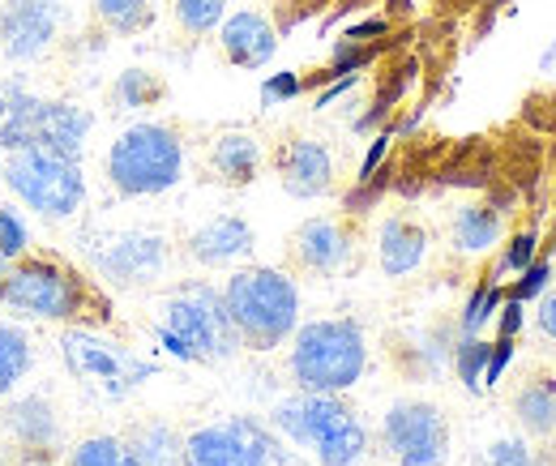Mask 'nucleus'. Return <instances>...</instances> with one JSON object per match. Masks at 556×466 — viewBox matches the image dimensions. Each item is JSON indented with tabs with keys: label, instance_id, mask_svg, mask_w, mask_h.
Here are the masks:
<instances>
[{
	"label": "nucleus",
	"instance_id": "obj_35",
	"mask_svg": "<svg viewBox=\"0 0 556 466\" xmlns=\"http://www.w3.org/2000/svg\"><path fill=\"white\" fill-rule=\"evenodd\" d=\"M300 86H304V81H300L295 73H275V77L262 86V103H270V108H275V103H282V99H295V95H300Z\"/></svg>",
	"mask_w": 556,
	"mask_h": 466
},
{
	"label": "nucleus",
	"instance_id": "obj_32",
	"mask_svg": "<svg viewBox=\"0 0 556 466\" xmlns=\"http://www.w3.org/2000/svg\"><path fill=\"white\" fill-rule=\"evenodd\" d=\"M488 466H544L535 458V450L522 441V437H501L492 450H488Z\"/></svg>",
	"mask_w": 556,
	"mask_h": 466
},
{
	"label": "nucleus",
	"instance_id": "obj_27",
	"mask_svg": "<svg viewBox=\"0 0 556 466\" xmlns=\"http://www.w3.org/2000/svg\"><path fill=\"white\" fill-rule=\"evenodd\" d=\"M112 95H116V108L138 112V108H150V103L163 99V81H159L154 73H146V68H125V73L116 77Z\"/></svg>",
	"mask_w": 556,
	"mask_h": 466
},
{
	"label": "nucleus",
	"instance_id": "obj_31",
	"mask_svg": "<svg viewBox=\"0 0 556 466\" xmlns=\"http://www.w3.org/2000/svg\"><path fill=\"white\" fill-rule=\"evenodd\" d=\"M22 253H30V227L22 223V214L13 205H0V257L17 262Z\"/></svg>",
	"mask_w": 556,
	"mask_h": 466
},
{
	"label": "nucleus",
	"instance_id": "obj_10",
	"mask_svg": "<svg viewBox=\"0 0 556 466\" xmlns=\"http://www.w3.org/2000/svg\"><path fill=\"white\" fill-rule=\"evenodd\" d=\"M275 458V437L249 415L206 424L185 437V466H270Z\"/></svg>",
	"mask_w": 556,
	"mask_h": 466
},
{
	"label": "nucleus",
	"instance_id": "obj_13",
	"mask_svg": "<svg viewBox=\"0 0 556 466\" xmlns=\"http://www.w3.org/2000/svg\"><path fill=\"white\" fill-rule=\"evenodd\" d=\"M0 428L13 450H35V454H56L65 445V428L56 406L43 394H22L0 411Z\"/></svg>",
	"mask_w": 556,
	"mask_h": 466
},
{
	"label": "nucleus",
	"instance_id": "obj_39",
	"mask_svg": "<svg viewBox=\"0 0 556 466\" xmlns=\"http://www.w3.org/2000/svg\"><path fill=\"white\" fill-rule=\"evenodd\" d=\"M535 322H540V333L556 342V287L540 295V313H535Z\"/></svg>",
	"mask_w": 556,
	"mask_h": 466
},
{
	"label": "nucleus",
	"instance_id": "obj_12",
	"mask_svg": "<svg viewBox=\"0 0 556 466\" xmlns=\"http://www.w3.org/2000/svg\"><path fill=\"white\" fill-rule=\"evenodd\" d=\"M167 240L159 231H121L90 249L94 269L116 287H146L167 269Z\"/></svg>",
	"mask_w": 556,
	"mask_h": 466
},
{
	"label": "nucleus",
	"instance_id": "obj_9",
	"mask_svg": "<svg viewBox=\"0 0 556 466\" xmlns=\"http://www.w3.org/2000/svg\"><path fill=\"white\" fill-rule=\"evenodd\" d=\"M381 445L394 458V466H445L450 424L432 402H394L381 419Z\"/></svg>",
	"mask_w": 556,
	"mask_h": 466
},
{
	"label": "nucleus",
	"instance_id": "obj_25",
	"mask_svg": "<svg viewBox=\"0 0 556 466\" xmlns=\"http://www.w3.org/2000/svg\"><path fill=\"white\" fill-rule=\"evenodd\" d=\"M94 13L112 35H141L154 22L150 0H94Z\"/></svg>",
	"mask_w": 556,
	"mask_h": 466
},
{
	"label": "nucleus",
	"instance_id": "obj_36",
	"mask_svg": "<svg viewBox=\"0 0 556 466\" xmlns=\"http://www.w3.org/2000/svg\"><path fill=\"white\" fill-rule=\"evenodd\" d=\"M509 360H514V338L492 342V351H488V368H484V386H496V381H501V373L509 368Z\"/></svg>",
	"mask_w": 556,
	"mask_h": 466
},
{
	"label": "nucleus",
	"instance_id": "obj_24",
	"mask_svg": "<svg viewBox=\"0 0 556 466\" xmlns=\"http://www.w3.org/2000/svg\"><path fill=\"white\" fill-rule=\"evenodd\" d=\"M501 240V214L488 205H463L454 218V249L458 253H488Z\"/></svg>",
	"mask_w": 556,
	"mask_h": 466
},
{
	"label": "nucleus",
	"instance_id": "obj_37",
	"mask_svg": "<svg viewBox=\"0 0 556 466\" xmlns=\"http://www.w3.org/2000/svg\"><path fill=\"white\" fill-rule=\"evenodd\" d=\"M390 134H377L372 137V146H368V154H364V163H359V185H368L372 176H377V167H381V159H386V150H390Z\"/></svg>",
	"mask_w": 556,
	"mask_h": 466
},
{
	"label": "nucleus",
	"instance_id": "obj_20",
	"mask_svg": "<svg viewBox=\"0 0 556 466\" xmlns=\"http://www.w3.org/2000/svg\"><path fill=\"white\" fill-rule=\"evenodd\" d=\"M210 167L227 180V185H249L262 167V146L249 134H223L210 150Z\"/></svg>",
	"mask_w": 556,
	"mask_h": 466
},
{
	"label": "nucleus",
	"instance_id": "obj_29",
	"mask_svg": "<svg viewBox=\"0 0 556 466\" xmlns=\"http://www.w3.org/2000/svg\"><path fill=\"white\" fill-rule=\"evenodd\" d=\"M227 17V0H176V22L189 35H210Z\"/></svg>",
	"mask_w": 556,
	"mask_h": 466
},
{
	"label": "nucleus",
	"instance_id": "obj_30",
	"mask_svg": "<svg viewBox=\"0 0 556 466\" xmlns=\"http://www.w3.org/2000/svg\"><path fill=\"white\" fill-rule=\"evenodd\" d=\"M505 304V295H501V287L496 282H484V287H476L471 291V300H467V308H463V322H458V330L463 333H480L496 317V308Z\"/></svg>",
	"mask_w": 556,
	"mask_h": 466
},
{
	"label": "nucleus",
	"instance_id": "obj_23",
	"mask_svg": "<svg viewBox=\"0 0 556 466\" xmlns=\"http://www.w3.org/2000/svg\"><path fill=\"white\" fill-rule=\"evenodd\" d=\"M30 364H35L30 333L13 322H0V399H9L17 390V381L30 373Z\"/></svg>",
	"mask_w": 556,
	"mask_h": 466
},
{
	"label": "nucleus",
	"instance_id": "obj_34",
	"mask_svg": "<svg viewBox=\"0 0 556 466\" xmlns=\"http://www.w3.org/2000/svg\"><path fill=\"white\" fill-rule=\"evenodd\" d=\"M535 231H522V236H514L509 240V249H505V257H501V269L505 274H522V269L535 262Z\"/></svg>",
	"mask_w": 556,
	"mask_h": 466
},
{
	"label": "nucleus",
	"instance_id": "obj_7",
	"mask_svg": "<svg viewBox=\"0 0 556 466\" xmlns=\"http://www.w3.org/2000/svg\"><path fill=\"white\" fill-rule=\"evenodd\" d=\"M4 185L17 193V201L52 223H65L73 218L81 205H86V172L81 163L61 159L52 150H39V146H26V150H13L4 159Z\"/></svg>",
	"mask_w": 556,
	"mask_h": 466
},
{
	"label": "nucleus",
	"instance_id": "obj_28",
	"mask_svg": "<svg viewBox=\"0 0 556 466\" xmlns=\"http://www.w3.org/2000/svg\"><path fill=\"white\" fill-rule=\"evenodd\" d=\"M488 351H492V342H484L480 333H463V342L454 347V368H458V381L467 390H480L484 386Z\"/></svg>",
	"mask_w": 556,
	"mask_h": 466
},
{
	"label": "nucleus",
	"instance_id": "obj_15",
	"mask_svg": "<svg viewBox=\"0 0 556 466\" xmlns=\"http://www.w3.org/2000/svg\"><path fill=\"white\" fill-rule=\"evenodd\" d=\"M278 180L295 201L321 198L334 185V159H330V150L321 141L295 137V141H287L278 150Z\"/></svg>",
	"mask_w": 556,
	"mask_h": 466
},
{
	"label": "nucleus",
	"instance_id": "obj_5",
	"mask_svg": "<svg viewBox=\"0 0 556 466\" xmlns=\"http://www.w3.org/2000/svg\"><path fill=\"white\" fill-rule=\"evenodd\" d=\"M368 368V342L359 322H308L291 333V381L304 394H343Z\"/></svg>",
	"mask_w": 556,
	"mask_h": 466
},
{
	"label": "nucleus",
	"instance_id": "obj_22",
	"mask_svg": "<svg viewBox=\"0 0 556 466\" xmlns=\"http://www.w3.org/2000/svg\"><path fill=\"white\" fill-rule=\"evenodd\" d=\"M138 466H185V437L172 424H141L125 441Z\"/></svg>",
	"mask_w": 556,
	"mask_h": 466
},
{
	"label": "nucleus",
	"instance_id": "obj_14",
	"mask_svg": "<svg viewBox=\"0 0 556 466\" xmlns=\"http://www.w3.org/2000/svg\"><path fill=\"white\" fill-rule=\"evenodd\" d=\"M90 129H94V116L86 108L65 103V99H39L35 121H30V146L81 163V150H86Z\"/></svg>",
	"mask_w": 556,
	"mask_h": 466
},
{
	"label": "nucleus",
	"instance_id": "obj_4",
	"mask_svg": "<svg viewBox=\"0 0 556 466\" xmlns=\"http://www.w3.org/2000/svg\"><path fill=\"white\" fill-rule=\"evenodd\" d=\"M270 424L300 450H313V458L321 466H359L368 454V432L339 394L300 390L295 399L278 402Z\"/></svg>",
	"mask_w": 556,
	"mask_h": 466
},
{
	"label": "nucleus",
	"instance_id": "obj_1",
	"mask_svg": "<svg viewBox=\"0 0 556 466\" xmlns=\"http://www.w3.org/2000/svg\"><path fill=\"white\" fill-rule=\"evenodd\" d=\"M0 304L22 317L65 322V326L108 317V295L56 253H22L17 262H9L0 278Z\"/></svg>",
	"mask_w": 556,
	"mask_h": 466
},
{
	"label": "nucleus",
	"instance_id": "obj_33",
	"mask_svg": "<svg viewBox=\"0 0 556 466\" xmlns=\"http://www.w3.org/2000/svg\"><path fill=\"white\" fill-rule=\"evenodd\" d=\"M548 282H553V262H531V266L522 269V278H518V287H514V300H535V295H544L548 291Z\"/></svg>",
	"mask_w": 556,
	"mask_h": 466
},
{
	"label": "nucleus",
	"instance_id": "obj_6",
	"mask_svg": "<svg viewBox=\"0 0 556 466\" xmlns=\"http://www.w3.org/2000/svg\"><path fill=\"white\" fill-rule=\"evenodd\" d=\"M108 180L121 198H159L185 180V146L176 129L141 121L108 150Z\"/></svg>",
	"mask_w": 556,
	"mask_h": 466
},
{
	"label": "nucleus",
	"instance_id": "obj_41",
	"mask_svg": "<svg viewBox=\"0 0 556 466\" xmlns=\"http://www.w3.org/2000/svg\"><path fill=\"white\" fill-rule=\"evenodd\" d=\"M355 81H359V73H348V77H339V81H334L330 90H321V95H317V108L326 112V108H330L334 99H343V95H348V90L355 86Z\"/></svg>",
	"mask_w": 556,
	"mask_h": 466
},
{
	"label": "nucleus",
	"instance_id": "obj_40",
	"mask_svg": "<svg viewBox=\"0 0 556 466\" xmlns=\"http://www.w3.org/2000/svg\"><path fill=\"white\" fill-rule=\"evenodd\" d=\"M386 30H390V26H386V17H368V22L351 26L343 43H368V39H377V35H386Z\"/></svg>",
	"mask_w": 556,
	"mask_h": 466
},
{
	"label": "nucleus",
	"instance_id": "obj_18",
	"mask_svg": "<svg viewBox=\"0 0 556 466\" xmlns=\"http://www.w3.org/2000/svg\"><path fill=\"white\" fill-rule=\"evenodd\" d=\"M295 257L313 274H339L351 266V236L334 218H308L295 231Z\"/></svg>",
	"mask_w": 556,
	"mask_h": 466
},
{
	"label": "nucleus",
	"instance_id": "obj_26",
	"mask_svg": "<svg viewBox=\"0 0 556 466\" xmlns=\"http://www.w3.org/2000/svg\"><path fill=\"white\" fill-rule=\"evenodd\" d=\"M65 466H138V458L121 437H86L70 450Z\"/></svg>",
	"mask_w": 556,
	"mask_h": 466
},
{
	"label": "nucleus",
	"instance_id": "obj_11",
	"mask_svg": "<svg viewBox=\"0 0 556 466\" xmlns=\"http://www.w3.org/2000/svg\"><path fill=\"white\" fill-rule=\"evenodd\" d=\"M65 26L61 0H0V52L9 61H39Z\"/></svg>",
	"mask_w": 556,
	"mask_h": 466
},
{
	"label": "nucleus",
	"instance_id": "obj_3",
	"mask_svg": "<svg viewBox=\"0 0 556 466\" xmlns=\"http://www.w3.org/2000/svg\"><path fill=\"white\" fill-rule=\"evenodd\" d=\"M159 342L185 364H223L240 351V333L227 317L223 291L210 282H185L167 295Z\"/></svg>",
	"mask_w": 556,
	"mask_h": 466
},
{
	"label": "nucleus",
	"instance_id": "obj_8",
	"mask_svg": "<svg viewBox=\"0 0 556 466\" xmlns=\"http://www.w3.org/2000/svg\"><path fill=\"white\" fill-rule=\"evenodd\" d=\"M61 360L81 386H99L108 399H125L154 373V364H141L125 347L99 338L86 326H73L61 333Z\"/></svg>",
	"mask_w": 556,
	"mask_h": 466
},
{
	"label": "nucleus",
	"instance_id": "obj_16",
	"mask_svg": "<svg viewBox=\"0 0 556 466\" xmlns=\"http://www.w3.org/2000/svg\"><path fill=\"white\" fill-rule=\"evenodd\" d=\"M218 43H223V56L236 68H266L278 52V30L270 26V17L240 9V13L223 17Z\"/></svg>",
	"mask_w": 556,
	"mask_h": 466
},
{
	"label": "nucleus",
	"instance_id": "obj_38",
	"mask_svg": "<svg viewBox=\"0 0 556 466\" xmlns=\"http://www.w3.org/2000/svg\"><path fill=\"white\" fill-rule=\"evenodd\" d=\"M496 326H501V338H514L522 330V300H509L496 308Z\"/></svg>",
	"mask_w": 556,
	"mask_h": 466
},
{
	"label": "nucleus",
	"instance_id": "obj_17",
	"mask_svg": "<svg viewBox=\"0 0 556 466\" xmlns=\"http://www.w3.org/2000/svg\"><path fill=\"white\" fill-rule=\"evenodd\" d=\"M253 244H257V236L240 214H218L189 236V257L202 266H231V262H244L253 253Z\"/></svg>",
	"mask_w": 556,
	"mask_h": 466
},
{
	"label": "nucleus",
	"instance_id": "obj_19",
	"mask_svg": "<svg viewBox=\"0 0 556 466\" xmlns=\"http://www.w3.org/2000/svg\"><path fill=\"white\" fill-rule=\"evenodd\" d=\"M428 253V231L412 218H386L377 231V262L386 278H407Z\"/></svg>",
	"mask_w": 556,
	"mask_h": 466
},
{
	"label": "nucleus",
	"instance_id": "obj_21",
	"mask_svg": "<svg viewBox=\"0 0 556 466\" xmlns=\"http://www.w3.org/2000/svg\"><path fill=\"white\" fill-rule=\"evenodd\" d=\"M514 415L531 437H556V381L553 377H535L531 386L518 390Z\"/></svg>",
	"mask_w": 556,
	"mask_h": 466
},
{
	"label": "nucleus",
	"instance_id": "obj_42",
	"mask_svg": "<svg viewBox=\"0 0 556 466\" xmlns=\"http://www.w3.org/2000/svg\"><path fill=\"white\" fill-rule=\"evenodd\" d=\"M4 266H9V262H4V257H0V278H4Z\"/></svg>",
	"mask_w": 556,
	"mask_h": 466
},
{
	"label": "nucleus",
	"instance_id": "obj_2",
	"mask_svg": "<svg viewBox=\"0 0 556 466\" xmlns=\"http://www.w3.org/2000/svg\"><path fill=\"white\" fill-rule=\"evenodd\" d=\"M223 304L240 333V347L253 351H275L300 326V287L282 269H236L223 287Z\"/></svg>",
	"mask_w": 556,
	"mask_h": 466
}]
</instances>
